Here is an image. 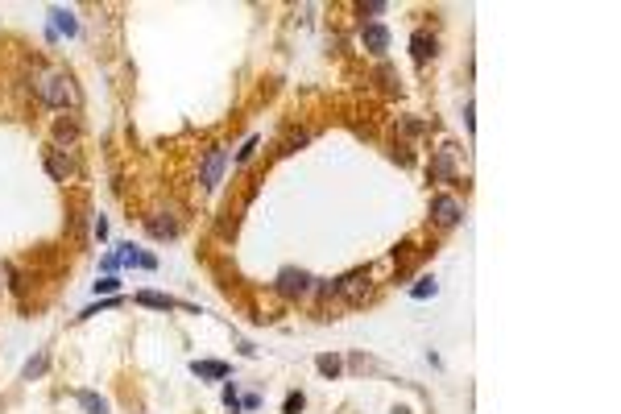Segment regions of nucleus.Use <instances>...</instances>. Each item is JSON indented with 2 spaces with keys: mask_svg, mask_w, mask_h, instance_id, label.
Returning a JSON list of instances; mask_svg holds the SVG:
<instances>
[{
  "mask_svg": "<svg viewBox=\"0 0 621 414\" xmlns=\"http://www.w3.org/2000/svg\"><path fill=\"white\" fill-rule=\"evenodd\" d=\"M133 302H141V306H154V310H174V306H183L178 298H170V294H158V290H141Z\"/></svg>",
  "mask_w": 621,
  "mask_h": 414,
  "instance_id": "nucleus-13",
  "label": "nucleus"
},
{
  "mask_svg": "<svg viewBox=\"0 0 621 414\" xmlns=\"http://www.w3.org/2000/svg\"><path fill=\"white\" fill-rule=\"evenodd\" d=\"M46 365H50V356H46V352H38L34 361H25V369H21V381H34V377H42V373H46Z\"/></svg>",
  "mask_w": 621,
  "mask_h": 414,
  "instance_id": "nucleus-16",
  "label": "nucleus"
},
{
  "mask_svg": "<svg viewBox=\"0 0 621 414\" xmlns=\"http://www.w3.org/2000/svg\"><path fill=\"white\" fill-rule=\"evenodd\" d=\"M315 369H319L323 377H340V369H344V365H340V356H331V352H323V356L315 361Z\"/></svg>",
  "mask_w": 621,
  "mask_h": 414,
  "instance_id": "nucleus-17",
  "label": "nucleus"
},
{
  "mask_svg": "<svg viewBox=\"0 0 621 414\" xmlns=\"http://www.w3.org/2000/svg\"><path fill=\"white\" fill-rule=\"evenodd\" d=\"M240 406H244V410H257V406H261V398H257V393H248V398H240Z\"/></svg>",
  "mask_w": 621,
  "mask_h": 414,
  "instance_id": "nucleus-26",
  "label": "nucleus"
},
{
  "mask_svg": "<svg viewBox=\"0 0 621 414\" xmlns=\"http://www.w3.org/2000/svg\"><path fill=\"white\" fill-rule=\"evenodd\" d=\"M410 54H414V62H431L439 54V38L427 34V29H414L410 34Z\"/></svg>",
  "mask_w": 621,
  "mask_h": 414,
  "instance_id": "nucleus-7",
  "label": "nucleus"
},
{
  "mask_svg": "<svg viewBox=\"0 0 621 414\" xmlns=\"http://www.w3.org/2000/svg\"><path fill=\"white\" fill-rule=\"evenodd\" d=\"M191 373H195V377H207V381H224L232 369H228L224 361H191Z\"/></svg>",
  "mask_w": 621,
  "mask_h": 414,
  "instance_id": "nucleus-11",
  "label": "nucleus"
},
{
  "mask_svg": "<svg viewBox=\"0 0 621 414\" xmlns=\"http://www.w3.org/2000/svg\"><path fill=\"white\" fill-rule=\"evenodd\" d=\"M145 232L154 236V241H174L178 236V220H162V216H145Z\"/></svg>",
  "mask_w": 621,
  "mask_h": 414,
  "instance_id": "nucleus-10",
  "label": "nucleus"
},
{
  "mask_svg": "<svg viewBox=\"0 0 621 414\" xmlns=\"http://www.w3.org/2000/svg\"><path fill=\"white\" fill-rule=\"evenodd\" d=\"M431 220H435L439 228H456V224L464 220V203H460L456 195H435V199H431Z\"/></svg>",
  "mask_w": 621,
  "mask_h": 414,
  "instance_id": "nucleus-3",
  "label": "nucleus"
},
{
  "mask_svg": "<svg viewBox=\"0 0 621 414\" xmlns=\"http://www.w3.org/2000/svg\"><path fill=\"white\" fill-rule=\"evenodd\" d=\"M360 42H364V50H368V54H386V50H390V29L373 21V25H364V29H360Z\"/></svg>",
  "mask_w": 621,
  "mask_h": 414,
  "instance_id": "nucleus-8",
  "label": "nucleus"
},
{
  "mask_svg": "<svg viewBox=\"0 0 621 414\" xmlns=\"http://www.w3.org/2000/svg\"><path fill=\"white\" fill-rule=\"evenodd\" d=\"M91 228H95V236H99V241H108V220H104V216H95V224H91Z\"/></svg>",
  "mask_w": 621,
  "mask_h": 414,
  "instance_id": "nucleus-25",
  "label": "nucleus"
},
{
  "mask_svg": "<svg viewBox=\"0 0 621 414\" xmlns=\"http://www.w3.org/2000/svg\"><path fill=\"white\" fill-rule=\"evenodd\" d=\"M311 273H303V269H282L278 273V294H286V298H303L307 290H311Z\"/></svg>",
  "mask_w": 621,
  "mask_h": 414,
  "instance_id": "nucleus-5",
  "label": "nucleus"
},
{
  "mask_svg": "<svg viewBox=\"0 0 621 414\" xmlns=\"http://www.w3.org/2000/svg\"><path fill=\"white\" fill-rule=\"evenodd\" d=\"M220 398H224V406H228V410H240V398H236V385H224V393H220Z\"/></svg>",
  "mask_w": 621,
  "mask_h": 414,
  "instance_id": "nucleus-22",
  "label": "nucleus"
},
{
  "mask_svg": "<svg viewBox=\"0 0 621 414\" xmlns=\"http://www.w3.org/2000/svg\"><path fill=\"white\" fill-rule=\"evenodd\" d=\"M435 290H439V286H435V278H419V286L410 290V298H419V302H423V298H435Z\"/></svg>",
  "mask_w": 621,
  "mask_h": 414,
  "instance_id": "nucleus-18",
  "label": "nucleus"
},
{
  "mask_svg": "<svg viewBox=\"0 0 621 414\" xmlns=\"http://www.w3.org/2000/svg\"><path fill=\"white\" fill-rule=\"evenodd\" d=\"M116 286H120V282H116V278L108 273V278H99V282H95V294H112Z\"/></svg>",
  "mask_w": 621,
  "mask_h": 414,
  "instance_id": "nucleus-24",
  "label": "nucleus"
},
{
  "mask_svg": "<svg viewBox=\"0 0 621 414\" xmlns=\"http://www.w3.org/2000/svg\"><path fill=\"white\" fill-rule=\"evenodd\" d=\"M253 149H257V137H248V141H244V149L236 154V166H244L248 158H253Z\"/></svg>",
  "mask_w": 621,
  "mask_h": 414,
  "instance_id": "nucleus-23",
  "label": "nucleus"
},
{
  "mask_svg": "<svg viewBox=\"0 0 621 414\" xmlns=\"http://www.w3.org/2000/svg\"><path fill=\"white\" fill-rule=\"evenodd\" d=\"M46 170H50L54 182H67V178L75 174V162H71L62 149H50V154H46Z\"/></svg>",
  "mask_w": 621,
  "mask_h": 414,
  "instance_id": "nucleus-9",
  "label": "nucleus"
},
{
  "mask_svg": "<svg viewBox=\"0 0 621 414\" xmlns=\"http://www.w3.org/2000/svg\"><path fill=\"white\" fill-rule=\"evenodd\" d=\"M112 306H120V298H108V302H99V306H87L79 319H91V315H99V310H112Z\"/></svg>",
  "mask_w": 621,
  "mask_h": 414,
  "instance_id": "nucleus-21",
  "label": "nucleus"
},
{
  "mask_svg": "<svg viewBox=\"0 0 621 414\" xmlns=\"http://www.w3.org/2000/svg\"><path fill=\"white\" fill-rule=\"evenodd\" d=\"M38 99L46 103V108H71V103L79 99V91H75L71 75L50 71V75H42V79H38Z\"/></svg>",
  "mask_w": 621,
  "mask_h": 414,
  "instance_id": "nucleus-1",
  "label": "nucleus"
},
{
  "mask_svg": "<svg viewBox=\"0 0 621 414\" xmlns=\"http://www.w3.org/2000/svg\"><path fill=\"white\" fill-rule=\"evenodd\" d=\"M303 406H307V398H303V393H286L282 414H303Z\"/></svg>",
  "mask_w": 621,
  "mask_h": 414,
  "instance_id": "nucleus-20",
  "label": "nucleus"
},
{
  "mask_svg": "<svg viewBox=\"0 0 621 414\" xmlns=\"http://www.w3.org/2000/svg\"><path fill=\"white\" fill-rule=\"evenodd\" d=\"M386 9H390L386 0H368V5H356V13H360V17H382Z\"/></svg>",
  "mask_w": 621,
  "mask_h": 414,
  "instance_id": "nucleus-19",
  "label": "nucleus"
},
{
  "mask_svg": "<svg viewBox=\"0 0 621 414\" xmlns=\"http://www.w3.org/2000/svg\"><path fill=\"white\" fill-rule=\"evenodd\" d=\"M336 294L344 298V302H364V294H368V269H352V273H344V278H336Z\"/></svg>",
  "mask_w": 621,
  "mask_h": 414,
  "instance_id": "nucleus-4",
  "label": "nucleus"
},
{
  "mask_svg": "<svg viewBox=\"0 0 621 414\" xmlns=\"http://www.w3.org/2000/svg\"><path fill=\"white\" fill-rule=\"evenodd\" d=\"M75 402H79L87 414H108V402H104L99 393H91V389H79V393H75Z\"/></svg>",
  "mask_w": 621,
  "mask_h": 414,
  "instance_id": "nucleus-14",
  "label": "nucleus"
},
{
  "mask_svg": "<svg viewBox=\"0 0 621 414\" xmlns=\"http://www.w3.org/2000/svg\"><path fill=\"white\" fill-rule=\"evenodd\" d=\"M431 182H456V149L443 145L431 158Z\"/></svg>",
  "mask_w": 621,
  "mask_h": 414,
  "instance_id": "nucleus-6",
  "label": "nucleus"
},
{
  "mask_svg": "<svg viewBox=\"0 0 621 414\" xmlns=\"http://www.w3.org/2000/svg\"><path fill=\"white\" fill-rule=\"evenodd\" d=\"M224 170H228V149H224V145H211V149H207V158H203V166H199V182H203V191H215V186H220V178H224Z\"/></svg>",
  "mask_w": 621,
  "mask_h": 414,
  "instance_id": "nucleus-2",
  "label": "nucleus"
},
{
  "mask_svg": "<svg viewBox=\"0 0 621 414\" xmlns=\"http://www.w3.org/2000/svg\"><path fill=\"white\" fill-rule=\"evenodd\" d=\"M50 21H54V29H50V34H67V38H75V34H79V21H75V13H71V9H50Z\"/></svg>",
  "mask_w": 621,
  "mask_h": 414,
  "instance_id": "nucleus-12",
  "label": "nucleus"
},
{
  "mask_svg": "<svg viewBox=\"0 0 621 414\" xmlns=\"http://www.w3.org/2000/svg\"><path fill=\"white\" fill-rule=\"evenodd\" d=\"M75 137H79V121H75V117L54 121V141H75Z\"/></svg>",
  "mask_w": 621,
  "mask_h": 414,
  "instance_id": "nucleus-15",
  "label": "nucleus"
}]
</instances>
